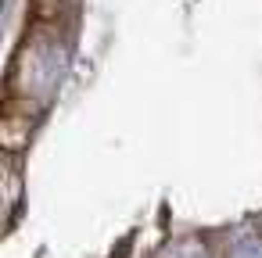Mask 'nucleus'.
Listing matches in <instances>:
<instances>
[{
    "label": "nucleus",
    "instance_id": "nucleus-1",
    "mask_svg": "<svg viewBox=\"0 0 262 258\" xmlns=\"http://www.w3.org/2000/svg\"><path fill=\"white\" fill-rule=\"evenodd\" d=\"M230 258H262V229H237L230 237Z\"/></svg>",
    "mask_w": 262,
    "mask_h": 258
},
{
    "label": "nucleus",
    "instance_id": "nucleus-3",
    "mask_svg": "<svg viewBox=\"0 0 262 258\" xmlns=\"http://www.w3.org/2000/svg\"><path fill=\"white\" fill-rule=\"evenodd\" d=\"M258 229H262V219H258Z\"/></svg>",
    "mask_w": 262,
    "mask_h": 258
},
{
    "label": "nucleus",
    "instance_id": "nucleus-2",
    "mask_svg": "<svg viewBox=\"0 0 262 258\" xmlns=\"http://www.w3.org/2000/svg\"><path fill=\"white\" fill-rule=\"evenodd\" d=\"M158 258H208V251H205L198 240H180V244L165 247Z\"/></svg>",
    "mask_w": 262,
    "mask_h": 258
}]
</instances>
